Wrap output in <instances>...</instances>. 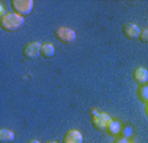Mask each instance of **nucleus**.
Instances as JSON below:
<instances>
[{
	"label": "nucleus",
	"instance_id": "nucleus-17",
	"mask_svg": "<svg viewBox=\"0 0 148 143\" xmlns=\"http://www.w3.org/2000/svg\"><path fill=\"white\" fill-rule=\"evenodd\" d=\"M28 143H41V142L37 139H31V140H28Z\"/></svg>",
	"mask_w": 148,
	"mask_h": 143
},
{
	"label": "nucleus",
	"instance_id": "nucleus-3",
	"mask_svg": "<svg viewBox=\"0 0 148 143\" xmlns=\"http://www.w3.org/2000/svg\"><path fill=\"white\" fill-rule=\"evenodd\" d=\"M111 117L106 113H101L99 111L97 115H92L91 117V124L92 127L95 129L99 133H107V129L111 123Z\"/></svg>",
	"mask_w": 148,
	"mask_h": 143
},
{
	"label": "nucleus",
	"instance_id": "nucleus-4",
	"mask_svg": "<svg viewBox=\"0 0 148 143\" xmlns=\"http://www.w3.org/2000/svg\"><path fill=\"white\" fill-rule=\"evenodd\" d=\"M54 37L62 44H73L77 40V33L68 27H58L54 31Z\"/></svg>",
	"mask_w": 148,
	"mask_h": 143
},
{
	"label": "nucleus",
	"instance_id": "nucleus-16",
	"mask_svg": "<svg viewBox=\"0 0 148 143\" xmlns=\"http://www.w3.org/2000/svg\"><path fill=\"white\" fill-rule=\"evenodd\" d=\"M98 113H99V111H98L97 109H92V110H91V117H92V115H97Z\"/></svg>",
	"mask_w": 148,
	"mask_h": 143
},
{
	"label": "nucleus",
	"instance_id": "nucleus-9",
	"mask_svg": "<svg viewBox=\"0 0 148 143\" xmlns=\"http://www.w3.org/2000/svg\"><path fill=\"white\" fill-rule=\"evenodd\" d=\"M15 133L8 129H0V142L1 143H12L15 140Z\"/></svg>",
	"mask_w": 148,
	"mask_h": 143
},
{
	"label": "nucleus",
	"instance_id": "nucleus-12",
	"mask_svg": "<svg viewBox=\"0 0 148 143\" xmlns=\"http://www.w3.org/2000/svg\"><path fill=\"white\" fill-rule=\"evenodd\" d=\"M138 97H139V100H140V101L148 103V85L139 86V89H138Z\"/></svg>",
	"mask_w": 148,
	"mask_h": 143
},
{
	"label": "nucleus",
	"instance_id": "nucleus-2",
	"mask_svg": "<svg viewBox=\"0 0 148 143\" xmlns=\"http://www.w3.org/2000/svg\"><path fill=\"white\" fill-rule=\"evenodd\" d=\"M33 0H12L11 1V8L13 10V12L23 16V17L31 15V12L33 11Z\"/></svg>",
	"mask_w": 148,
	"mask_h": 143
},
{
	"label": "nucleus",
	"instance_id": "nucleus-10",
	"mask_svg": "<svg viewBox=\"0 0 148 143\" xmlns=\"http://www.w3.org/2000/svg\"><path fill=\"white\" fill-rule=\"evenodd\" d=\"M54 53H56V48L50 43H45L41 45V56L44 58H50V57L54 56Z\"/></svg>",
	"mask_w": 148,
	"mask_h": 143
},
{
	"label": "nucleus",
	"instance_id": "nucleus-5",
	"mask_svg": "<svg viewBox=\"0 0 148 143\" xmlns=\"http://www.w3.org/2000/svg\"><path fill=\"white\" fill-rule=\"evenodd\" d=\"M41 45L42 44L38 41H33V43L27 44L23 49V56L27 60H34L38 56H41Z\"/></svg>",
	"mask_w": 148,
	"mask_h": 143
},
{
	"label": "nucleus",
	"instance_id": "nucleus-18",
	"mask_svg": "<svg viewBox=\"0 0 148 143\" xmlns=\"http://www.w3.org/2000/svg\"><path fill=\"white\" fill-rule=\"evenodd\" d=\"M145 113H147V117H148V103H147V106H145Z\"/></svg>",
	"mask_w": 148,
	"mask_h": 143
},
{
	"label": "nucleus",
	"instance_id": "nucleus-19",
	"mask_svg": "<svg viewBox=\"0 0 148 143\" xmlns=\"http://www.w3.org/2000/svg\"><path fill=\"white\" fill-rule=\"evenodd\" d=\"M46 143H57V142H54V140H50V142H46Z\"/></svg>",
	"mask_w": 148,
	"mask_h": 143
},
{
	"label": "nucleus",
	"instance_id": "nucleus-15",
	"mask_svg": "<svg viewBox=\"0 0 148 143\" xmlns=\"http://www.w3.org/2000/svg\"><path fill=\"white\" fill-rule=\"evenodd\" d=\"M115 143H130V142H128V139H127V138L122 137V138H118V139L115 140Z\"/></svg>",
	"mask_w": 148,
	"mask_h": 143
},
{
	"label": "nucleus",
	"instance_id": "nucleus-14",
	"mask_svg": "<svg viewBox=\"0 0 148 143\" xmlns=\"http://www.w3.org/2000/svg\"><path fill=\"white\" fill-rule=\"evenodd\" d=\"M122 134H123V137H124V138L131 137V135H132V129L127 126V127H124V129H123V133H122Z\"/></svg>",
	"mask_w": 148,
	"mask_h": 143
},
{
	"label": "nucleus",
	"instance_id": "nucleus-7",
	"mask_svg": "<svg viewBox=\"0 0 148 143\" xmlns=\"http://www.w3.org/2000/svg\"><path fill=\"white\" fill-rule=\"evenodd\" d=\"M134 81L139 85V86H143V85H147L148 82V70L143 66H139L134 70V74H132Z\"/></svg>",
	"mask_w": 148,
	"mask_h": 143
},
{
	"label": "nucleus",
	"instance_id": "nucleus-8",
	"mask_svg": "<svg viewBox=\"0 0 148 143\" xmlns=\"http://www.w3.org/2000/svg\"><path fill=\"white\" fill-rule=\"evenodd\" d=\"M62 143H83V137L81 131L78 130H69L65 133L62 138Z\"/></svg>",
	"mask_w": 148,
	"mask_h": 143
},
{
	"label": "nucleus",
	"instance_id": "nucleus-13",
	"mask_svg": "<svg viewBox=\"0 0 148 143\" xmlns=\"http://www.w3.org/2000/svg\"><path fill=\"white\" fill-rule=\"evenodd\" d=\"M139 40L143 41V43H148V28L144 29V31H142V33H140V37H139Z\"/></svg>",
	"mask_w": 148,
	"mask_h": 143
},
{
	"label": "nucleus",
	"instance_id": "nucleus-6",
	"mask_svg": "<svg viewBox=\"0 0 148 143\" xmlns=\"http://www.w3.org/2000/svg\"><path fill=\"white\" fill-rule=\"evenodd\" d=\"M123 33L127 38H130V40H136V38L140 37L142 29H140L139 25L134 24V23H127V24H124V27H123Z\"/></svg>",
	"mask_w": 148,
	"mask_h": 143
},
{
	"label": "nucleus",
	"instance_id": "nucleus-1",
	"mask_svg": "<svg viewBox=\"0 0 148 143\" xmlns=\"http://www.w3.org/2000/svg\"><path fill=\"white\" fill-rule=\"evenodd\" d=\"M24 24H25V19L15 12L5 13L0 19V27L5 32H16L21 27H24Z\"/></svg>",
	"mask_w": 148,
	"mask_h": 143
},
{
	"label": "nucleus",
	"instance_id": "nucleus-11",
	"mask_svg": "<svg viewBox=\"0 0 148 143\" xmlns=\"http://www.w3.org/2000/svg\"><path fill=\"white\" fill-rule=\"evenodd\" d=\"M107 133L110 134V135H118V134L122 133V124H120V122L112 119L110 126H108V129H107Z\"/></svg>",
	"mask_w": 148,
	"mask_h": 143
}]
</instances>
